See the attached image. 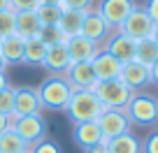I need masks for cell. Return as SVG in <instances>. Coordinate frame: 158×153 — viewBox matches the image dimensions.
Listing matches in <instances>:
<instances>
[{
  "instance_id": "cell-16",
  "label": "cell",
  "mask_w": 158,
  "mask_h": 153,
  "mask_svg": "<svg viewBox=\"0 0 158 153\" xmlns=\"http://www.w3.org/2000/svg\"><path fill=\"white\" fill-rule=\"evenodd\" d=\"M74 142L84 151H89L98 144H105V139L95 121H84V123H74Z\"/></svg>"
},
{
  "instance_id": "cell-6",
  "label": "cell",
  "mask_w": 158,
  "mask_h": 153,
  "mask_svg": "<svg viewBox=\"0 0 158 153\" xmlns=\"http://www.w3.org/2000/svg\"><path fill=\"white\" fill-rule=\"evenodd\" d=\"M95 123H98L105 142H109V139L118 137V135H123V132H130V121H128L123 109H105L95 119Z\"/></svg>"
},
{
  "instance_id": "cell-32",
  "label": "cell",
  "mask_w": 158,
  "mask_h": 153,
  "mask_svg": "<svg viewBox=\"0 0 158 153\" xmlns=\"http://www.w3.org/2000/svg\"><path fill=\"white\" fill-rule=\"evenodd\" d=\"M95 0H63V7L70 10H91Z\"/></svg>"
},
{
  "instance_id": "cell-30",
  "label": "cell",
  "mask_w": 158,
  "mask_h": 153,
  "mask_svg": "<svg viewBox=\"0 0 158 153\" xmlns=\"http://www.w3.org/2000/svg\"><path fill=\"white\" fill-rule=\"evenodd\" d=\"M40 0H10V10L14 12H33L37 10Z\"/></svg>"
},
{
  "instance_id": "cell-9",
  "label": "cell",
  "mask_w": 158,
  "mask_h": 153,
  "mask_svg": "<svg viewBox=\"0 0 158 153\" xmlns=\"http://www.w3.org/2000/svg\"><path fill=\"white\" fill-rule=\"evenodd\" d=\"M135 7L137 5H135L133 0H100L95 10H98V14L102 16L114 30H116L118 26L128 19V14L135 10Z\"/></svg>"
},
{
  "instance_id": "cell-36",
  "label": "cell",
  "mask_w": 158,
  "mask_h": 153,
  "mask_svg": "<svg viewBox=\"0 0 158 153\" xmlns=\"http://www.w3.org/2000/svg\"><path fill=\"white\" fill-rule=\"evenodd\" d=\"M7 86H10V81H7L5 72H0V91H2V88H7Z\"/></svg>"
},
{
  "instance_id": "cell-29",
  "label": "cell",
  "mask_w": 158,
  "mask_h": 153,
  "mask_svg": "<svg viewBox=\"0 0 158 153\" xmlns=\"http://www.w3.org/2000/svg\"><path fill=\"white\" fill-rule=\"evenodd\" d=\"M28 153H60V148L56 146L54 142H49V139H42V142H37V144H30Z\"/></svg>"
},
{
  "instance_id": "cell-26",
  "label": "cell",
  "mask_w": 158,
  "mask_h": 153,
  "mask_svg": "<svg viewBox=\"0 0 158 153\" xmlns=\"http://www.w3.org/2000/svg\"><path fill=\"white\" fill-rule=\"evenodd\" d=\"M37 37H40V42H44L47 46L65 44V40H68L58 26H42V28H40V33H37Z\"/></svg>"
},
{
  "instance_id": "cell-33",
  "label": "cell",
  "mask_w": 158,
  "mask_h": 153,
  "mask_svg": "<svg viewBox=\"0 0 158 153\" xmlns=\"http://www.w3.org/2000/svg\"><path fill=\"white\" fill-rule=\"evenodd\" d=\"M144 10L149 12V16H151V21H153V23L158 26V0H149Z\"/></svg>"
},
{
  "instance_id": "cell-2",
  "label": "cell",
  "mask_w": 158,
  "mask_h": 153,
  "mask_svg": "<svg viewBox=\"0 0 158 153\" xmlns=\"http://www.w3.org/2000/svg\"><path fill=\"white\" fill-rule=\"evenodd\" d=\"M65 111L74 123H84V121H95L105 111V107L93 91H74Z\"/></svg>"
},
{
  "instance_id": "cell-5",
  "label": "cell",
  "mask_w": 158,
  "mask_h": 153,
  "mask_svg": "<svg viewBox=\"0 0 158 153\" xmlns=\"http://www.w3.org/2000/svg\"><path fill=\"white\" fill-rule=\"evenodd\" d=\"M116 30H118V33H123L126 37H130V40H135V42H142V40H149V37L153 35L156 23L151 21V16H149L147 10L135 7V10L128 14V19L118 26Z\"/></svg>"
},
{
  "instance_id": "cell-40",
  "label": "cell",
  "mask_w": 158,
  "mask_h": 153,
  "mask_svg": "<svg viewBox=\"0 0 158 153\" xmlns=\"http://www.w3.org/2000/svg\"><path fill=\"white\" fill-rule=\"evenodd\" d=\"M5 70H7V60L0 56V72H5Z\"/></svg>"
},
{
  "instance_id": "cell-24",
  "label": "cell",
  "mask_w": 158,
  "mask_h": 153,
  "mask_svg": "<svg viewBox=\"0 0 158 153\" xmlns=\"http://www.w3.org/2000/svg\"><path fill=\"white\" fill-rule=\"evenodd\" d=\"M26 151H28V144L12 128L0 135V153H26Z\"/></svg>"
},
{
  "instance_id": "cell-12",
  "label": "cell",
  "mask_w": 158,
  "mask_h": 153,
  "mask_svg": "<svg viewBox=\"0 0 158 153\" xmlns=\"http://www.w3.org/2000/svg\"><path fill=\"white\" fill-rule=\"evenodd\" d=\"M118 79L123 81L133 93H137L139 88H144V86L151 84V70H149L147 65L137 63V60H130V63H123Z\"/></svg>"
},
{
  "instance_id": "cell-42",
  "label": "cell",
  "mask_w": 158,
  "mask_h": 153,
  "mask_svg": "<svg viewBox=\"0 0 158 153\" xmlns=\"http://www.w3.org/2000/svg\"><path fill=\"white\" fill-rule=\"evenodd\" d=\"M0 44H2V37H0Z\"/></svg>"
},
{
  "instance_id": "cell-13",
  "label": "cell",
  "mask_w": 158,
  "mask_h": 153,
  "mask_svg": "<svg viewBox=\"0 0 158 153\" xmlns=\"http://www.w3.org/2000/svg\"><path fill=\"white\" fill-rule=\"evenodd\" d=\"M42 111V100L37 88H14V114L16 116H33Z\"/></svg>"
},
{
  "instance_id": "cell-4",
  "label": "cell",
  "mask_w": 158,
  "mask_h": 153,
  "mask_svg": "<svg viewBox=\"0 0 158 153\" xmlns=\"http://www.w3.org/2000/svg\"><path fill=\"white\" fill-rule=\"evenodd\" d=\"M98 100L102 102L105 109H126L133 98V91L123 84L121 79H109V81H98L93 88Z\"/></svg>"
},
{
  "instance_id": "cell-11",
  "label": "cell",
  "mask_w": 158,
  "mask_h": 153,
  "mask_svg": "<svg viewBox=\"0 0 158 153\" xmlns=\"http://www.w3.org/2000/svg\"><path fill=\"white\" fill-rule=\"evenodd\" d=\"M63 77L68 79V84L72 86V91H93L95 84H98L91 63H72Z\"/></svg>"
},
{
  "instance_id": "cell-20",
  "label": "cell",
  "mask_w": 158,
  "mask_h": 153,
  "mask_svg": "<svg viewBox=\"0 0 158 153\" xmlns=\"http://www.w3.org/2000/svg\"><path fill=\"white\" fill-rule=\"evenodd\" d=\"M86 10H70V7H63V16L58 21V28L63 30L65 37H72V35H79L81 30V23H84Z\"/></svg>"
},
{
  "instance_id": "cell-17",
  "label": "cell",
  "mask_w": 158,
  "mask_h": 153,
  "mask_svg": "<svg viewBox=\"0 0 158 153\" xmlns=\"http://www.w3.org/2000/svg\"><path fill=\"white\" fill-rule=\"evenodd\" d=\"M42 65H44L51 74H65V72H68V67L72 65L70 54H68V46H65V44L49 46V49H47L44 60H42Z\"/></svg>"
},
{
  "instance_id": "cell-14",
  "label": "cell",
  "mask_w": 158,
  "mask_h": 153,
  "mask_svg": "<svg viewBox=\"0 0 158 153\" xmlns=\"http://www.w3.org/2000/svg\"><path fill=\"white\" fill-rule=\"evenodd\" d=\"M65 46H68V54L72 63H91L95 58V54L100 51L98 44H93L91 40H86L84 35H72L65 40Z\"/></svg>"
},
{
  "instance_id": "cell-3",
  "label": "cell",
  "mask_w": 158,
  "mask_h": 153,
  "mask_svg": "<svg viewBox=\"0 0 158 153\" xmlns=\"http://www.w3.org/2000/svg\"><path fill=\"white\" fill-rule=\"evenodd\" d=\"M130 123L137 125H151L158 121V98L149 93H133L128 107L123 109Z\"/></svg>"
},
{
  "instance_id": "cell-37",
  "label": "cell",
  "mask_w": 158,
  "mask_h": 153,
  "mask_svg": "<svg viewBox=\"0 0 158 153\" xmlns=\"http://www.w3.org/2000/svg\"><path fill=\"white\" fill-rule=\"evenodd\" d=\"M40 5H60L63 7V0H40Z\"/></svg>"
},
{
  "instance_id": "cell-15",
  "label": "cell",
  "mask_w": 158,
  "mask_h": 153,
  "mask_svg": "<svg viewBox=\"0 0 158 153\" xmlns=\"http://www.w3.org/2000/svg\"><path fill=\"white\" fill-rule=\"evenodd\" d=\"M93 65V72H95V79L98 81H109V79H118L121 77V67L123 63H118L112 54H107L105 49H100L95 54V58L91 60Z\"/></svg>"
},
{
  "instance_id": "cell-8",
  "label": "cell",
  "mask_w": 158,
  "mask_h": 153,
  "mask_svg": "<svg viewBox=\"0 0 158 153\" xmlns=\"http://www.w3.org/2000/svg\"><path fill=\"white\" fill-rule=\"evenodd\" d=\"M112 30H114V28L98 14V10H95V7H91V10H86V16H84V23H81L79 35H84L86 40H91L93 44L100 46V44H105V40L112 35Z\"/></svg>"
},
{
  "instance_id": "cell-31",
  "label": "cell",
  "mask_w": 158,
  "mask_h": 153,
  "mask_svg": "<svg viewBox=\"0 0 158 153\" xmlns=\"http://www.w3.org/2000/svg\"><path fill=\"white\" fill-rule=\"evenodd\" d=\"M142 153H158V130L151 132L142 144Z\"/></svg>"
},
{
  "instance_id": "cell-43",
  "label": "cell",
  "mask_w": 158,
  "mask_h": 153,
  "mask_svg": "<svg viewBox=\"0 0 158 153\" xmlns=\"http://www.w3.org/2000/svg\"><path fill=\"white\" fill-rule=\"evenodd\" d=\"M26 153H28V151H26Z\"/></svg>"
},
{
  "instance_id": "cell-39",
  "label": "cell",
  "mask_w": 158,
  "mask_h": 153,
  "mask_svg": "<svg viewBox=\"0 0 158 153\" xmlns=\"http://www.w3.org/2000/svg\"><path fill=\"white\" fill-rule=\"evenodd\" d=\"M2 10H10V0H0V12Z\"/></svg>"
},
{
  "instance_id": "cell-18",
  "label": "cell",
  "mask_w": 158,
  "mask_h": 153,
  "mask_svg": "<svg viewBox=\"0 0 158 153\" xmlns=\"http://www.w3.org/2000/svg\"><path fill=\"white\" fill-rule=\"evenodd\" d=\"M23 44L26 40L21 35H10V37H2V44H0V56L7 60V65L14 63H23Z\"/></svg>"
},
{
  "instance_id": "cell-23",
  "label": "cell",
  "mask_w": 158,
  "mask_h": 153,
  "mask_svg": "<svg viewBox=\"0 0 158 153\" xmlns=\"http://www.w3.org/2000/svg\"><path fill=\"white\" fill-rule=\"evenodd\" d=\"M135 60L142 65H147V67H151L153 63L158 60V46L156 42L149 37V40H142L137 42V49H135Z\"/></svg>"
},
{
  "instance_id": "cell-10",
  "label": "cell",
  "mask_w": 158,
  "mask_h": 153,
  "mask_svg": "<svg viewBox=\"0 0 158 153\" xmlns=\"http://www.w3.org/2000/svg\"><path fill=\"white\" fill-rule=\"evenodd\" d=\"M100 49H105L107 54H112L118 63H130V60H135L137 42L130 40V37H126L123 33L114 30V35H109L107 40H105V46H100Z\"/></svg>"
},
{
  "instance_id": "cell-25",
  "label": "cell",
  "mask_w": 158,
  "mask_h": 153,
  "mask_svg": "<svg viewBox=\"0 0 158 153\" xmlns=\"http://www.w3.org/2000/svg\"><path fill=\"white\" fill-rule=\"evenodd\" d=\"M35 14L40 19V26H58L60 16H63V7L60 5H37Z\"/></svg>"
},
{
  "instance_id": "cell-34",
  "label": "cell",
  "mask_w": 158,
  "mask_h": 153,
  "mask_svg": "<svg viewBox=\"0 0 158 153\" xmlns=\"http://www.w3.org/2000/svg\"><path fill=\"white\" fill-rule=\"evenodd\" d=\"M10 128H12L10 119H7V116H0V135H2V132H7Z\"/></svg>"
},
{
  "instance_id": "cell-41",
  "label": "cell",
  "mask_w": 158,
  "mask_h": 153,
  "mask_svg": "<svg viewBox=\"0 0 158 153\" xmlns=\"http://www.w3.org/2000/svg\"><path fill=\"white\" fill-rule=\"evenodd\" d=\"M151 40L156 42V46H158V26H156V30H153V35H151Z\"/></svg>"
},
{
  "instance_id": "cell-27",
  "label": "cell",
  "mask_w": 158,
  "mask_h": 153,
  "mask_svg": "<svg viewBox=\"0 0 158 153\" xmlns=\"http://www.w3.org/2000/svg\"><path fill=\"white\" fill-rule=\"evenodd\" d=\"M16 33V12L2 10L0 12V37H10Z\"/></svg>"
},
{
  "instance_id": "cell-7",
  "label": "cell",
  "mask_w": 158,
  "mask_h": 153,
  "mask_svg": "<svg viewBox=\"0 0 158 153\" xmlns=\"http://www.w3.org/2000/svg\"><path fill=\"white\" fill-rule=\"evenodd\" d=\"M12 130H14V132L30 146V144H37V142H42V139H44V135H47V123H44V119H42V114L19 116V119L14 121V125H12Z\"/></svg>"
},
{
  "instance_id": "cell-28",
  "label": "cell",
  "mask_w": 158,
  "mask_h": 153,
  "mask_svg": "<svg viewBox=\"0 0 158 153\" xmlns=\"http://www.w3.org/2000/svg\"><path fill=\"white\" fill-rule=\"evenodd\" d=\"M12 114H14V88L7 86L0 91V116H12Z\"/></svg>"
},
{
  "instance_id": "cell-35",
  "label": "cell",
  "mask_w": 158,
  "mask_h": 153,
  "mask_svg": "<svg viewBox=\"0 0 158 153\" xmlns=\"http://www.w3.org/2000/svg\"><path fill=\"white\" fill-rule=\"evenodd\" d=\"M149 70H151V84H158V60H156Z\"/></svg>"
},
{
  "instance_id": "cell-38",
  "label": "cell",
  "mask_w": 158,
  "mask_h": 153,
  "mask_svg": "<svg viewBox=\"0 0 158 153\" xmlns=\"http://www.w3.org/2000/svg\"><path fill=\"white\" fill-rule=\"evenodd\" d=\"M86 153H105V144H98V146H93V148H89Z\"/></svg>"
},
{
  "instance_id": "cell-21",
  "label": "cell",
  "mask_w": 158,
  "mask_h": 153,
  "mask_svg": "<svg viewBox=\"0 0 158 153\" xmlns=\"http://www.w3.org/2000/svg\"><path fill=\"white\" fill-rule=\"evenodd\" d=\"M40 19L33 12H16V35H21L23 40H30V37H37L40 33Z\"/></svg>"
},
{
  "instance_id": "cell-22",
  "label": "cell",
  "mask_w": 158,
  "mask_h": 153,
  "mask_svg": "<svg viewBox=\"0 0 158 153\" xmlns=\"http://www.w3.org/2000/svg\"><path fill=\"white\" fill-rule=\"evenodd\" d=\"M47 49H49V46H47L44 42H40V37L26 40V44H23V63L42 65V60H44V56H47Z\"/></svg>"
},
{
  "instance_id": "cell-19",
  "label": "cell",
  "mask_w": 158,
  "mask_h": 153,
  "mask_svg": "<svg viewBox=\"0 0 158 153\" xmlns=\"http://www.w3.org/2000/svg\"><path fill=\"white\" fill-rule=\"evenodd\" d=\"M105 153H142V144L133 132H123L105 142Z\"/></svg>"
},
{
  "instance_id": "cell-1",
  "label": "cell",
  "mask_w": 158,
  "mask_h": 153,
  "mask_svg": "<svg viewBox=\"0 0 158 153\" xmlns=\"http://www.w3.org/2000/svg\"><path fill=\"white\" fill-rule=\"evenodd\" d=\"M37 93H40V100H42V107L58 111V109L68 107V102H70L74 91H72V86L68 84V79H65L63 74H51V77H47V79L40 84Z\"/></svg>"
}]
</instances>
